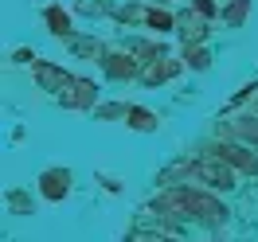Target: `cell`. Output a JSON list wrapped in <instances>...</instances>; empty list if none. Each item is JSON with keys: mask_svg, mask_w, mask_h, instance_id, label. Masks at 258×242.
<instances>
[{"mask_svg": "<svg viewBox=\"0 0 258 242\" xmlns=\"http://www.w3.org/2000/svg\"><path fill=\"white\" fill-rule=\"evenodd\" d=\"M125 121L133 125V129H141V133H149L153 125H157V117H153L149 110H141V106H129V110H125Z\"/></svg>", "mask_w": 258, "mask_h": 242, "instance_id": "obj_7", "label": "cell"}, {"mask_svg": "<svg viewBox=\"0 0 258 242\" xmlns=\"http://www.w3.org/2000/svg\"><path fill=\"white\" fill-rule=\"evenodd\" d=\"M235 137H242L246 145L258 148V117H239L235 121Z\"/></svg>", "mask_w": 258, "mask_h": 242, "instance_id": "obj_9", "label": "cell"}, {"mask_svg": "<svg viewBox=\"0 0 258 242\" xmlns=\"http://www.w3.org/2000/svg\"><path fill=\"white\" fill-rule=\"evenodd\" d=\"M184 55H188V66H196V70H204V66H208V51H200V47L192 51V43H188Z\"/></svg>", "mask_w": 258, "mask_h": 242, "instance_id": "obj_15", "label": "cell"}, {"mask_svg": "<svg viewBox=\"0 0 258 242\" xmlns=\"http://www.w3.org/2000/svg\"><path fill=\"white\" fill-rule=\"evenodd\" d=\"M172 74H176V63H161V59H157V63L149 66L145 82H161V78H172Z\"/></svg>", "mask_w": 258, "mask_h": 242, "instance_id": "obj_12", "label": "cell"}, {"mask_svg": "<svg viewBox=\"0 0 258 242\" xmlns=\"http://www.w3.org/2000/svg\"><path fill=\"white\" fill-rule=\"evenodd\" d=\"M39 192H43V199H67V192H71V172H67V168L43 172V176H39Z\"/></svg>", "mask_w": 258, "mask_h": 242, "instance_id": "obj_4", "label": "cell"}, {"mask_svg": "<svg viewBox=\"0 0 258 242\" xmlns=\"http://www.w3.org/2000/svg\"><path fill=\"white\" fill-rule=\"evenodd\" d=\"M157 207H164V211H180V215H192V219H200V223H223L227 219V211L211 199V195H200V192H168L157 203Z\"/></svg>", "mask_w": 258, "mask_h": 242, "instance_id": "obj_1", "label": "cell"}, {"mask_svg": "<svg viewBox=\"0 0 258 242\" xmlns=\"http://www.w3.org/2000/svg\"><path fill=\"white\" fill-rule=\"evenodd\" d=\"M35 78L43 82V90H55V94H63L67 86L75 82L67 70H59V66H51V63H35Z\"/></svg>", "mask_w": 258, "mask_h": 242, "instance_id": "obj_5", "label": "cell"}, {"mask_svg": "<svg viewBox=\"0 0 258 242\" xmlns=\"http://www.w3.org/2000/svg\"><path fill=\"white\" fill-rule=\"evenodd\" d=\"M106 70H110L113 78H129L137 66H133V59H125V55H110V59H106Z\"/></svg>", "mask_w": 258, "mask_h": 242, "instance_id": "obj_10", "label": "cell"}, {"mask_svg": "<svg viewBox=\"0 0 258 242\" xmlns=\"http://www.w3.org/2000/svg\"><path fill=\"white\" fill-rule=\"evenodd\" d=\"M145 20H149V28H157V32H168V28L176 24L168 12H145Z\"/></svg>", "mask_w": 258, "mask_h": 242, "instance_id": "obj_14", "label": "cell"}, {"mask_svg": "<svg viewBox=\"0 0 258 242\" xmlns=\"http://www.w3.org/2000/svg\"><path fill=\"white\" fill-rule=\"evenodd\" d=\"M43 16H47V24H51V32H55V35H67V32H71V16H67L63 8H47Z\"/></svg>", "mask_w": 258, "mask_h": 242, "instance_id": "obj_11", "label": "cell"}, {"mask_svg": "<svg viewBox=\"0 0 258 242\" xmlns=\"http://www.w3.org/2000/svg\"><path fill=\"white\" fill-rule=\"evenodd\" d=\"M94 98H98V86H94V82H90V78H75L63 90V106H71V110H86Z\"/></svg>", "mask_w": 258, "mask_h": 242, "instance_id": "obj_3", "label": "cell"}, {"mask_svg": "<svg viewBox=\"0 0 258 242\" xmlns=\"http://www.w3.org/2000/svg\"><path fill=\"white\" fill-rule=\"evenodd\" d=\"M180 32H184V39H188V43H200V39H204V35H208V28H204V20L200 16H180Z\"/></svg>", "mask_w": 258, "mask_h": 242, "instance_id": "obj_8", "label": "cell"}, {"mask_svg": "<svg viewBox=\"0 0 258 242\" xmlns=\"http://www.w3.org/2000/svg\"><path fill=\"white\" fill-rule=\"evenodd\" d=\"M219 156H223V160H231L235 168H242V172H258V156H254V152H246V148L227 145V148H219Z\"/></svg>", "mask_w": 258, "mask_h": 242, "instance_id": "obj_6", "label": "cell"}, {"mask_svg": "<svg viewBox=\"0 0 258 242\" xmlns=\"http://www.w3.org/2000/svg\"><path fill=\"white\" fill-rule=\"evenodd\" d=\"M192 176L211 184V188H235V164L223 160V156H211V160L192 164Z\"/></svg>", "mask_w": 258, "mask_h": 242, "instance_id": "obj_2", "label": "cell"}, {"mask_svg": "<svg viewBox=\"0 0 258 242\" xmlns=\"http://www.w3.org/2000/svg\"><path fill=\"white\" fill-rule=\"evenodd\" d=\"M246 8H250V0H231V8L223 12V20L239 28V24H242V16H246Z\"/></svg>", "mask_w": 258, "mask_h": 242, "instance_id": "obj_13", "label": "cell"}]
</instances>
